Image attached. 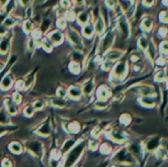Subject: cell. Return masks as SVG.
<instances>
[{
    "label": "cell",
    "instance_id": "cell-43",
    "mask_svg": "<svg viewBox=\"0 0 168 167\" xmlns=\"http://www.w3.org/2000/svg\"><path fill=\"white\" fill-rule=\"evenodd\" d=\"M112 63L113 61H110V60H105V63H102V69L105 71L109 70L110 68H112Z\"/></svg>",
    "mask_w": 168,
    "mask_h": 167
},
{
    "label": "cell",
    "instance_id": "cell-13",
    "mask_svg": "<svg viewBox=\"0 0 168 167\" xmlns=\"http://www.w3.org/2000/svg\"><path fill=\"white\" fill-rule=\"evenodd\" d=\"M12 84H13L12 75L7 74V75H5V76L3 77V79H1V82H0V88H1V90L6 91V90L9 89L10 87H11Z\"/></svg>",
    "mask_w": 168,
    "mask_h": 167
},
{
    "label": "cell",
    "instance_id": "cell-11",
    "mask_svg": "<svg viewBox=\"0 0 168 167\" xmlns=\"http://www.w3.org/2000/svg\"><path fill=\"white\" fill-rule=\"evenodd\" d=\"M124 55V52H122L120 50H111L106 53V60L110 61L117 60L120 58H122Z\"/></svg>",
    "mask_w": 168,
    "mask_h": 167
},
{
    "label": "cell",
    "instance_id": "cell-18",
    "mask_svg": "<svg viewBox=\"0 0 168 167\" xmlns=\"http://www.w3.org/2000/svg\"><path fill=\"white\" fill-rule=\"evenodd\" d=\"M10 47V38H4L2 41L0 42V55H5Z\"/></svg>",
    "mask_w": 168,
    "mask_h": 167
},
{
    "label": "cell",
    "instance_id": "cell-47",
    "mask_svg": "<svg viewBox=\"0 0 168 167\" xmlns=\"http://www.w3.org/2000/svg\"><path fill=\"white\" fill-rule=\"evenodd\" d=\"M32 29H33V27H32V23L30 22V21H26L25 25H24V30H25V32H30Z\"/></svg>",
    "mask_w": 168,
    "mask_h": 167
},
{
    "label": "cell",
    "instance_id": "cell-51",
    "mask_svg": "<svg viewBox=\"0 0 168 167\" xmlns=\"http://www.w3.org/2000/svg\"><path fill=\"white\" fill-rule=\"evenodd\" d=\"M69 1L68 0H61V6L62 7H64V8H67V7H69Z\"/></svg>",
    "mask_w": 168,
    "mask_h": 167
},
{
    "label": "cell",
    "instance_id": "cell-10",
    "mask_svg": "<svg viewBox=\"0 0 168 167\" xmlns=\"http://www.w3.org/2000/svg\"><path fill=\"white\" fill-rule=\"evenodd\" d=\"M48 40L51 42V44L61 45L62 41H63V36H62L61 32L55 31V32H51V33L48 35Z\"/></svg>",
    "mask_w": 168,
    "mask_h": 167
},
{
    "label": "cell",
    "instance_id": "cell-31",
    "mask_svg": "<svg viewBox=\"0 0 168 167\" xmlns=\"http://www.w3.org/2000/svg\"><path fill=\"white\" fill-rule=\"evenodd\" d=\"M88 20H89V15L87 14V13L82 12L78 15V22H79V24H81V25L86 24L88 22Z\"/></svg>",
    "mask_w": 168,
    "mask_h": 167
},
{
    "label": "cell",
    "instance_id": "cell-8",
    "mask_svg": "<svg viewBox=\"0 0 168 167\" xmlns=\"http://www.w3.org/2000/svg\"><path fill=\"white\" fill-rule=\"evenodd\" d=\"M111 96V90L107 86L102 85L100 86L97 90V97H98V100H102V101H106L108 98H110Z\"/></svg>",
    "mask_w": 168,
    "mask_h": 167
},
{
    "label": "cell",
    "instance_id": "cell-57",
    "mask_svg": "<svg viewBox=\"0 0 168 167\" xmlns=\"http://www.w3.org/2000/svg\"><path fill=\"white\" fill-rule=\"evenodd\" d=\"M0 1H1V2H2V3H4V2H5V1H6V0H0Z\"/></svg>",
    "mask_w": 168,
    "mask_h": 167
},
{
    "label": "cell",
    "instance_id": "cell-58",
    "mask_svg": "<svg viewBox=\"0 0 168 167\" xmlns=\"http://www.w3.org/2000/svg\"><path fill=\"white\" fill-rule=\"evenodd\" d=\"M112 167H119V166H116V165H115V166H112Z\"/></svg>",
    "mask_w": 168,
    "mask_h": 167
},
{
    "label": "cell",
    "instance_id": "cell-33",
    "mask_svg": "<svg viewBox=\"0 0 168 167\" xmlns=\"http://www.w3.org/2000/svg\"><path fill=\"white\" fill-rule=\"evenodd\" d=\"M68 129H69V131H71L73 134H76L80 131V126L77 122H73L68 126Z\"/></svg>",
    "mask_w": 168,
    "mask_h": 167
},
{
    "label": "cell",
    "instance_id": "cell-53",
    "mask_svg": "<svg viewBox=\"0 0 168 167\" xmlns=\"http://www.w3.org/2000/svg\"><path fill=\"white\" fill-rule=\"evenodd\" d=\"M75 2H76V3L77 4H82L83 3V2H84V0H75Z\"/></svg>",
    "mask_w": 168,
    "mask_h": 167
},
{
    "label": "cell",
    "instance_id": "cell-7",
    "mask_svg": "<svg viewBox=\"0 0 168 167\" xmlns=\"http://www.w3.org/2000/svg\"><path fill=\"white\" fill-rule=\"evenodd\" d=\"M27 149H29L30 152H32L35 156H42L43 155V145L41 142L36 141H28L26 144Z\"/></svg>",
    "mask_w": 168,
    "mask_h": 167
},
{
    "label": "cell",
    "instance_id": "cell-23",
    "mask_svg": "<svg viewBox=\"0 0 168 167\" xmlns=\"http://www.w3.org/2000/svg\"><path fill=\"white\" fill-rule=\"evenodd\" d=\"M9 149L15 154H20L22 152V145L17 141H14L9 145Z\"/></svg>",
    "mask_w": 168,
    "mask_h": 167
},
{
    "label": "cell",
    "instance_id": "cell-45",
    "mask_svg": "<svg viewBox=\"0 0 168 167\" xmlns=\"http://www.w3.org/2000/svg\"><path fill=\"white\" fill-rule=\"evenodd\" d=\"M9 131H11V126H0V136H3Z\"/></svg>",
    "mask_w": 168,
    "mask_h": 167
},
{
    "label": "cell",
    "instance_id": "cell-44",
    "mask_svg": "<svg viewBox=\"0 0 168 167\" xmlns=\"http://www.w3.org/2000/svg\"><path fill=\"white\" fill-rule=\"evenodd\" d=\"M12 100H13V102H14L16 105L20 104L21 103V100H22V97H21V95L18 92H16V93L13 94V99H12Z\"/></svg>",
    "mask_w": 168,
    "mask_h": 167
},
{
    "label": "cell",
    "instance_id": "cell-52",
    "mask_svg": "<svg viewBox=\"0 0 168 167\" xmlns=\"http://www.w3.org/2000/svg\"><path fill=\"white\" fill-rule=\"evenodd\" d=\"M162 5L168 9V0H162Z\"/></svg>",
    "mask_w": 168,
    "mask_h": 167
},
{
    "label": "cell",
    "instance_id": "cell-2",
    "mask_svg": "<svg viewBox=\"0 0 168 167\" xmlns=\"http://www.w3.org/2000/svg\"><path fill=\"white\" fill-rule=\"evenodd\" d=\"M84 142H80L73 149H71L68 154L66 156V159L64 161L63 167H72L76 163V161L78 160V158L80 157V155L82 154L83 150H84Z\"/></svg>",
    "mask_w": 168,
    "mask_h": 167
},
{
    "label": "cell",
    "instance_id": "cell-21",
    "mask_svg": "<svg viewBox=\"0 0 168 167\" xmlns=\"http://www.w3.org/2000/svg\"><path fill=\"white\" fill-rule=\"evenodd\" d=\"M158 20L159 22L163 25H167L168 24V9L161 10L158 14Z\"/></svg>",
    "mask_w": 168,
    "mask_h": 167
},
{
    "label": "cell",
    "instance_id": "cell-37",
    "mask_svg": "<svg viewBox=\"0 0 168 167\" xmlns=\"http://www.w3.org/2000/svg\"><path fill=\"white\" fill-rule=\"evenodd\" d=\"M24 114H25V116H27V117H32L34 114V108L33 106H27L25 108V110H24Z\"/></svg>",
    "mask_w": 168,
    "mask_h": 167
},
{
    "label": "cell",
    "instance_id": "cell-25",
    "mask_svg": "<svg viewBox=\"0 0 168 167\" xmlns=\"http://www.w3.org/2000/svg\"><path fill=\"white\" fill-rule=\"evenodd\" d=\"M69 70L71 71L73 74H79V72L81 70L80 64L76 63V61H71V63H69Z\"/></svg>",
    "mask_w": 168,
    "mask_h": 167
},
{
    "label": "cell",
    "instance_id": "cell-56",
    "mask_svg": "<svg viewBox=\"0 0 168 167\" xmlns=\"http://www.w3.org/2000/svg\"><path fill=\"white\" fill-rule=\"evenodd\" d=\"M166 89H168V81L166 82Z\"/></svg>",
    "mask_w": 168,
    "mask_h": 167
},
{
    "label": "cell",
    "instance_id": "cell-12",
    "mask_svg": "<svg viewBox=\"0 0 168 167\" xmlns=\"http://www.w3.org/2000/svg\"><path fill=\"white\" fill-rule=\"evenodd\" d=\"M67 93H68V96L73 100H78L82 96V90L77 86H70Z\"/></svg>",
    "mask_w": 168,
    "mask_h": 167
},
{
    "label": "cell",
    "instance_id": "cell-24",
    "mask_svg": "<svg viewBox=\"0 0 168 167\" xmlns=\"http://www.w3.org/2000/svg\"><path fill=\"white\" fill-rule=\"evenodd\" d=\"M95 29H96V32L99 35H101L103 32H104V30H105V23H104V21H103V19L101 17H99L98 20L96 21Z\"/></svg>",
    "mask_w": 168,
    "mask_h": 167
},
{
    "label": "cell",
    "instance_id": "cell-15",
    "mask_svg": "<svg viewBox=\"0 0 168 167\" xmlns=\"http://www.w3.org/2000/svg\"><path fill=\"white\" fill-rule=\"evenodd\" d=\"M148 45H149V41H148L147 37L145 35H142L140 36V38L137 39V47H139L140 50H142V52H146L148 48Z\"/></svg>",
    "mask_w": 168,
    "mask_h": 167
},
{
    "label": "cell",
    "instance_id": "cell-14",
    "mask_svg": "<svg viewBox=\"0 0 168 167\" xmlns=\"http://www.w3.org/2000/svg\"><path fill=\"white\" fill-rule=\"evenodd\" d=\"M139 102L142 106L147 108H152L155 105L153 100V96H142L139 98Z\"/></svg>",
    "mask_w": 168,
    "mask_h": 167
},
{
    "label": "cell",
    "instance_id": "cell-36",
    "mask_svg": "<svg viewBox=\"0 0 168 167\" xmlns=\"http://www.w3.org/2000/svg\"><path fill=\"white\" fill-rule=\"evenodd\" d=\"M156 0H142V5L145 8H151L155 5Z\"/></svg>",
    "mask_w": 168,
    "mask_h": 167
},
{
    "label": "cell",
    "instance_id": "cell-49",
    "mask_svg": "<svg viewBox=\"0 0 168 167\" xmlns=\"http://www.w3.org/2000/svg\"><path fill=\"white\" fill-rule=\"evenodd\" d=\"M58 26L61 29L65 28V20H64V19H59V20L58 21Z\"/></svg>",
    "mask_w": 168,
    "mask_h": 167
},
{
    "label": "cell",
    "instance_id": "cell-46",
    "mask_svg": "<svg viewBox=\"0 0 168 167\" xmlns=\"http://www.w3.org/2000/svg\"><path fill=\"white\" fill-rule=\"evenodd\" d=\"M16 88H17V90H24L25 89V83L22 80H19V81L16 82Z\"/></svg>",
    "mask_w": 168,
    "mask_h": 167
},
{
    "label": "cell",
    "instance_id": "cell-29",
    "mask_svg": "<svg viewBox=\"0 0 168 167\" xmlns=\"http://www.w3.org/2000/svg\"><path fill=\"white\" fill-rule=\"evenodd\" d=\"M42 48L43 50H45L46 52H51L53 50V44L50 40H43L42 41Z\"/></svg>",
    "mask_w": 168,
    "mask_h": 167
},
{
    "label": "cell",
    "instance_id": "cell-55",
    "mask_svg": "<svg viewBox=\"0 0 168 167\" xmlns=\"http://www.w3.org/2000/svg\"><path fill=\"white\" fill-rule=\"evenodd\" d=\"M3 68H4V65H3L2 63H0V72H1V70H2Z\"/></svg>",
    "mask_w": 168,
    "mask_h": 167
},
{
    "label": "cell",
    "instance_id": "cell-5",
    "mask_svg": "<svg viewBox=\"0 0 168 167\" xmlns=\"http://www.w3.org/2000/svg\"><path fill=\"white\" fill-rule=\"evenodd\" d=\"M114 41H115V34H114L113 32H110V33H108L106 36H105L104 39L102 40L99 47V52L100 53L108 52V50H110V48L112 47V45L114 44Z\"/></svg>",
    "mask_w": 168,
    "mask_h": 167
},
{
    "label": "cell",
    "instance_id": "cell-1",
    "mask_svg": "<svg viewBox=\"0 0 168 167\" xmlns=\"http://www.w3.org/2000/svg\"><path fill=\"white\" fill-rule=\"evenodd\" d=\"M129 70L128 63L125 60L119 61L113 66L112 72H111V79L117 80V81H122L124 78L127 76Z\"/></svg>",
    "mask_w": 168,
    "mask_h": 167
},
{
    "label": "cell",
    "instance_id": "cell-34",
    "mask_svg": "<svg viewBox=\"0 0 168 167\" xmlns=\"http://www.w3.org/2000/svg\"><path fill=\"white\" fill-rule=\"evenodd\" d=\"M155 156L158 158V159H165V158L167 157V152L164 149H159L157 150Z\"/></svg>",
    "mask_w": 168,
    "mask_h": 167
},
{
    "label": "cell",
    "instance_id": "cell-32",
    "mask_svg": "<svg viewBox=\"0 0 168 167\" xmlns=\"http://www.w3.org/2000/svg\"><path fill=\"white\" fill-rule=\"evenodd\" d=\"M8 123H9V118H8L6 112L4 110H0V124L6 125Z\"/></svg>",
    "mask_w": 168,
    "mask_h": 167
},
{
    "label": "cell",
    "instance_id": "cell-42",
    "mask_svg": "<svg viewBox=\"0 0 168 167\" xmlns=\"http://www.w3.org/2000/svg\"><path fill=\"white\" fill-rule=\"evenodd\" d=\"M89 149H90L92 151H94V150L97 149V147H98V141H97V139H91L90 141H89Z\"/></svg>",
    "mask_w": 168,
    "mask_h": 167
},
{
    "label": "cell",
    "instance_id": "cell-54",
    "mask_svg": "<svg viewBox=\"0 0 168 167\" xmlns=\"http://www.w3.org/2000/svg\"><path fill=\"white\" fill-rule=\"evenodd\" d=\"M21 1H22V3H24V4H28L30 0H21Z\"/></svg>",
    "mask_w": 168,
    "mask_h": 167
},
{
    "label": "cell",
    "instance_id": "cell-6",
    "mask_svg": "<svg viewBox=\"0 0 168 167\" xmlns=\"http://www.w3.org/2000/svg\"><path fill=\"white\" fill-rule=\"evenodd\" d=\"M68 39L70 43L72 44V45L76 48L77 50H83V43L81 38L79 37L76 32H74L73 30H69L68 32Z\"/></svg>",
    "mask_w": 168,
    "mask_h": 167
},
{
    "label": "cell",
    "instance_id": "cell-28",
    "mask_svg": "<svg viewBox=\"0 0 168 167\" xmlns=\"http://www.w3.org/2000/svg\"><path fill=\"white\" fill-rule=\"evenodd\" d=\"M75 141L73 139H67V141L64 142V144L62 145V149H61V151L62 152H66L68 151V150L71 149V147L73 146V144H74Z\"/></svg>",
    "mask_w": 168,
    "mask_h": 167
},
{
    "label": "cell",
    "instance_id": "cell-38",
    "mask_svg": "<svg viewBox=\"0 0 168 167\" xmlns=\"http://www.w3.org/2000/svg\"><path fill=\"white\" fill-rule=\"evenodd\" d=\"M66 94H67V92L64 88L59 87L56 89V96H58V98H64V97L66 96Z\"/></svg>",
    "mask_w": 168,
    "mask_h": 167
},
{
    "label": "cell",
    "instance_id": "cell-26",
    "mask_svg": "<svg viewBox=\"0 0 168 167\" xmlns=\"http://www.w3.org/2000/svg\"><path fill=\"white\" fill-rule=\"evenodd\" d=\"M167 77V73L165 70H160L158 71L155 75V77H154V81L155 82H164L165 79H166Z\"/></svg>",
    "mask_w": 168,
    "mask_h": 167
},
{
    "label": "cell",
    "instance_id": "cell-4",
    "mask_svg": "<svg viewBox=\"0 0 168 167\" xmlns=\"http://www.w3.org/2000/svg\"><path fill=\"white\" fill-rule=\"evenodd\" d=\"M140 27L145 33H150V32L153 30V27H154V21H153L152 16L148 14L143 15L142 17Z\"/></svg>",
    "mask_w": 168,
    "mask_h": 167
},
{
    "label": "cell",
    "instance_id": "cell-39",
    "mask_svg": "<svg viewBox=\"0 0 168 167\" xmlns=\"http://www.w3.org/2000/svg\"><path fill=\"white\" fill-rule=\"evenodd\" d=\"M34 110H42L44 108V102L42 100H37L33 103Z\"/></svg>",
    "mask_w": 168,
    "mask_h": 167
},
{
    "label": "cell",
    "instance_id": "cell-48",
    "mask_svg": "<svg viewBox=\"0 0 168 167\" xmlns=\"http://www.w3.org/2000/svg\"><path fill=\"white\" fill-rule=\"evenodd\" d=\"M116 0H106V5L111 9H113V8L116 7Z\"/></svg>",
    "mask_w": 168,
    "mask_h": 167
},
{
    "label": "cell",
    "instance_id": "cell-19",
    "mask_svg": "<svg viewBox=\"0 0 168 167\" xmlns=\"http://www.w3.org/2000/svg\"><path fill=\"white\" fill-rule=\"evenodd\" d=\"M5 104H6L8 114H10V115H16V114H17V107H16V104L13 102V100L6 99V100H5Z\"/></svg>",
    "mask_w": 168,
    "mask_h": 167
},
{
    "label": "cell",
    "instance_id": "cell-9",
    "mask_svg": "<svg viewBox=\"0 0 168 167\" xmlns=\"http://www.w3.org/2000/svg\"><path fill=\"white\" fill-rule=\"evenodd\" d=\"M94 87H95V83H94L93 79H88L86 82H84V84L82 86V93L85 96H90L92 92L94 90Z\"/></svg>",
    "mask_w": 168,
    "mask_h": 167
},
{
    "label": "cell",
    "instance_id": "cell-16",
    "mask_svg": "<svg viewBox=\"0 0 168 167\" xmlns=\"http://www.w3.org/2000/svg\"><path fill=\"white\" fill-rule=\"evenodd\" d=\"M36 133L39 134V136H48V134H51V126H50V123L48 122H45L42 126H40L37 130Z\"/></svg>",
    "mask_w": 168,
    "mask_h": 167
},
{
    "label": "cell",
    "instance_id": "cell-20",
    "mask_svg": "<svg viewBox=\"0 0 168 167\" xmlns=\"http://www.w3.org/2000/svg\"><path fill=\"white\" fill-rule=\"evenodd\" d=\"M156 35L159 39H165L167 36H168V28L167 26L165 25H162V26H159L157 28V31H156Z\"/></svg>",
    "mask_w": 168,
    "mask_h": 167
},
{
    "label": "cell",
    "instance_id": "cell-41",
    "mask_svg": "<svg viewBox=\"0 0 168 167\" xmlns=\"http://www.w3.org/2000/svg\"><path fill=\"white\" fill-rule=\"evenodd\" d=\"M111 150H112V147H111L108 144H104L102 145L101 152L104 153V154H109V153L111 152Z\"/></svg>",
    "mask_w": 168,
    "mask_h": 167
},
{
    "label": "cell",
    "instance_id": "cell-50",
    "mask_svg": "<svg viewBox=\"0 0 168 167\" xmlns=\"http://www.w3.org/2000/svg\"><path fill=\"white\" fill-rule=\"evenodd\" d=\"M2 166L3 167H11V162L8 159H4L2 161Z\"/></svg>",
    "mask_w": 168,
    "mask_h": 167
},
{
    "label": "cell",
    "instance_id": "cell-27",
    "mask_svg": "<svg viewBox=\"0 0 168 167\" xmlns=\"http://www.w3.org/2000/svg\"><path fill=\"white\" fill-rule=\"evenodd\" d=\"M159 52L163 55H168V40H163L159 45Z\"/></svg>",
    "mask_w": 168,
    "mask_h": 167
},
{
    "label": "cell",
    "instance_id": "cell-35",
    "mask_svg": "<svg viewBox=\"0 0 168 167\" xmlns=\"http://www.w3.org/2000/svg\"><path fill=\"white\" fill-rule=\"evenodd\" d=\"M120 122L123 124V125H125V126L129 125L130 122H131V117H130V115H128V114L122 115L121 117H120Z\"/></svg>",
    "mask_w": 168,
    "mask_h": 167
},
{
    "label": "cell",
    "instance_id": "cell-22",
    "mask_svg": "<svg viewBox=\"0 0 168 167\" xmlns=\"http://www.w3.org/2000/svg\"><path fill=\"white\" fill-rule=\"evenodd\" d=\"M94 33V28H93V26L90 25V24H87V25H85L83 27V29H82V34H83V36L84 37H86V38H91L92 37V35H93Z\"/></svg>",
    "mask_w": 168,
    "mask_h": 167
},
{
    "label": "cell",
    "instance_id": "cell-30",
    "mask_svg": "<svg viewBox=\"0 0 168 167\" xmlns=\"http://www.w3.org/2000/svg\"><path fill=\"white\" fill-rule=\"evenodd\" d=\"M51 104H53V106L58 107V108H62L66 105L65 102L62 100V98H58V97L53 99V100H51Z\"/></svg>",
    "mask_w": 168,
    "mask_h": 167
},
{
    "label": "cell",
    "instance_id": "cell-3",
    "mask_svg": "<svg viewBox=\"0 0 168 167\" xmlns=\"http://www.w3.org/2000/svg\"><path fill=\"white\" fill-rule=\"evenodd\" d=\"M118 27L124 39H128L131 36V26L126 16H121L118 21Z\"/></svg>",
    "mask_w": 168,
    "mask_h": 167
},
{
    "label": "cell",
    "instance_id": "cell-17",
    "mask_svg": "<svg viewBox=\"0 0 168 167\" xmlns=\"http://www.w3.org/2000/svg\"><path fill=\"white\" fill-rule=\"evenodd\" d=\"M109 137L112 139L113 141L119 142V144H121V142L126 141V136H125L123 134H121L120 131H111V133L109 134Z\"/></svg>",
    "mask_w": 168,
    "mask_h": 167
},
{
    "label": "cell",
    "instance_id": "cell-40",
    "mask_svg": "<svg viewBox=\"0 0 168 167\" xmlns=\"http://www.w3.org/2000/svg\"><path fill=\"white\" fill-rule=\"evenodd\" d=\"M16 23H17V21L14 20L13 18H7V19H5V21H4V26L5 27H13Z\"/></svg>",
    "mask_w": 168,
    "mask_h": 167
}]
</instances>
